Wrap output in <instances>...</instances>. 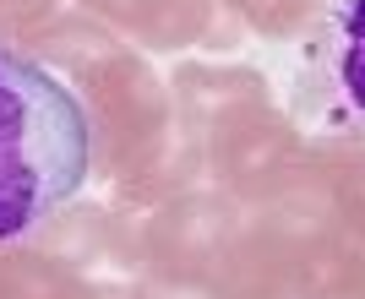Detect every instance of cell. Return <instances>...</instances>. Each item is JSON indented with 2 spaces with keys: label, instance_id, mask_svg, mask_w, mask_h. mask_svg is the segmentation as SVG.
I'll list each match as a JSON object with an SVG mask.
<instances>
[{
  "label": "cell",
  "instance_id": "obj_1",
  "mask_svg": "<svg viewBox=\"0 0 365 299\" xmlns=\"http://www.w3.org/2000/svg\"><path fill=\"white\" fill-rule=\"evenodd\" d=\"M93 174V115L66 76L0 44V245L28 239Z\"/></svg>",
  "mask_w": 365,
  "mask_h": 299
},
{
  "label": "cell",
  "instance_id": "obj_2",
  "mask_svg": "<svg viewBox=\"0 0 365 299\" xmlns=\"http://www.w3.org/2000/svg\"><path fill=\"white\" fill-rule=\"evenodd\" d=\"M294 109L311 131L365 147V0H327L300 55Z\"/></svg>",
  "mask_w": 365,
  "mask_h": 299
}]
</instances>
